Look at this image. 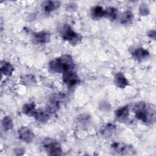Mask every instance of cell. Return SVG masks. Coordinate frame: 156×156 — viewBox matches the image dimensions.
<instances>
[{
    "label": "cell",
    "instance_id": "cell-1",
    "mask_svg": "<svg viewBox=\"0 0 156 156\" xmlns=\"http://www.w3.org/2000/svg\"><path fill=\"white\" fill-rule=\"evenodd\" d=\"M135 117L146 124H152L155 121V108L152 104L139 102L133 107Z\"/></svg>",
    "mask_w": 156,
    "mask_h": 156
},
{
    "label": "cell",
    "instance_id": "cell-2",
    "mask_svg": "<svg viewBox=\"0 0 156 156\" xmlns=\"http://www.w3.org/2000/svg\"><path fill=\"white\" fill-rule=\"evenodd\" d=\"M75 63L71 55L64 54L51 60L49 63L50 71L54 73H65L74 71Z\"/></svg>",
    "mask_w": 156,
    "mask_h": 156
},
{
    "label": "cell",
    "instance_id": "cell-3",
    "mask_svg": "<svg viewBox=\"0 0 156 156\" xmlns=\"http://www.w3.org/2000/svg\"><path fill=\"white\" fill-rule=\"evenodd\" d=\"M60 35L64 40L68 41L73 46L79 45L82 41V35L74 31L68 24H65L62 27Z\"/></svg>",
    "mask_w": 156,
    "mask_h": 156
},
{
    "label": "cell",
    "instance_id": "cell-4",
    "mask_svg": "<svg viewBox=\"0 0 156 156\" xmlns=\"http://www.w3.org/2000/svg\"><path fill=\"white\" fill-rule=\"evenodd\" d=\"M42 146L48 155H60L62 154V149L60 143L54 139L46 138L42 143Z\"/></svg>",
    "mask_w": 156,
    "mask_h": 156
},
{
    "label": "cell",
    "instance_id": "cell-5",
    "mask_svg": "<svg viewBox=\"0 0 156 156\" xmlns=\"http://www.w3.org/2000/svg\"><path fill=\"white\" fill-rule=\"evenodd\" d=\"M63 82L69 87H74L80 82V79L78 74L74 71H68L62 75Z\"/></svg>",
    "mask_w": 156,
    "mask_h": 156
},
{
    "label": "cell",
    "instance_id": "cell-6",
    "mask_svg": "<svg viewBox=\"0 0 156 156\" xmlns=\"http://www.w3.org/2000/svg\"><path fill=\"white\" fill-rule=\"evenodd\" d=\"M18 135L19 138L26 143H30L35 138V133L33 131L26 126H23L18 130Z\"/></svg>",
    "mask_w": 156,
    "mask_h": 156
},
{
    "label": "cell",
    "instance_id": "cell-7",
    "mask_svg": "<svg viewBox=\"0 0 156 156\" xmlns=\"http://www.w3.org/2000/svg\"><path fill=\"white\" fill-rule=\"evenodd\" d=\"M112 149L121 155H132L134 154L135 151L133 147L131 145L120 144L118 143H115L112 145Z\"/></svg>",
    "mask_w": 156,
    "mask_h": 156
},
{
    "label": "cell",
    "instance_id": "cell-8",
    "mask_svg": "<svg viewBox=\"0 0 156 156\" xmlns=\"http://www.w3.org/2000/svg\"><path fill=\"white\" fill-rule=\"evenodd\" d=\"M132 55L136 60L140 62L147 60L150 57L149 52L143 48H138L135 49L132 52Z\"/></svg>",
    "mask_w": 156,
    "mask_h": 156
},
{
    "label": "cell",
    "instance_id": "cell-9",
    "mask_svg": "<svg viewBox=\"0 0 156 156\" xmlns=\"http://www.w3.org/2000/svg\"><path fill=\"white\" fill-rule=\"evenodd\" d=\"M50 34L45 30L37 32L33 35V40L37 44H46L50 41Z\"/></svg>",
    "mask_w": 156,
    "mask_h": 156
},
{
    "label": "cell",
    "instance_id": "cell-10",
    "mask_svg": "<svg viewBox=\"0 0 156 156\" xmlns=\"http://www.w3.org/2000/svg\"><path fill=\"white\" fill-rule=\"evenodd\" d=\"M114 82L116 87L124 89L129 85V81L122 73H118L114 77Z\"/></svg>",
    "mask_w": 156,
    "mask_h": 156
},
{
    "label": "cell",
    "instance_id": "cell-11",
    "mask_svg": "<svg viewBox=\"0 0 156 156\" xmlns=\"http://www.w3.org/2000/svg\"><path fill=\"white\" fill-rule=\"evenodd\" d=\"M42 9L47 13H51L60 6V2L58 1H45L42 3Z\"/></svg>",
    "mask_w": 156,
    "mask_h": 156
},
{
    "label": "cell",
    "instance_id": "cell-12",
    "mask_svg": "<svg viewBox=\"0 0 156 156\" xmlns=\"http://www.w3.org/2000/svg\"><path fill=\"white\" fill-rule=\"evenodd\" d=\"M115 117L116 119L120 121H125L129 115V108L128 105H125L121 107H119L115 111Z\"/></svg>",
    "mask_w": 156,
    "mask_h": 156
},
{
    "label": "cell",
    "instance_id": "cell-13",
    "mask_svg": "<svg viewBox=\"0 0 156 156\" xmlns=\"http://www.w3.org/2000/svg\"><path fill=\"white\" fill-rule=\"evenodd\" d=\"M50 113L46 110H36L33 117L40 122H46L49 119Z\"/></svg>",
    "mask_w": 156,
    "mask_h": 156
},
{
    "label": "cell",
    "instance_id": "cell-14",
    "mask_svg": "<svg viewBox=\"0 0 156 156\" xmlns=\"http://www.w3.org/2000/svg\"><path fill=\"white\" fill-rule=\"evenodd\" d=\"M15 68L13 65L9 62L2 61L1 63V73L5 76H10L12 75Z\"/></svg>",
    "mask_w": 156,
    "mask_h": 156
},
{
    "label": "cell",
    "instance_id": "cell-15",
    "mask_svg": "<svg viewBox=\"0 0 156 156\" xmlns=\"http://www.w3.org/2000/svg\"><path fill=\"white\" fill-rule=\"evenodd\" d=\"M133 20V15L131 11L126 10L123 12L120 16V23L124 25H128L132 23Z\"/></svg>",
    "mask_w": 156,
    "mask_h": 156
},
{
    "label": "cell",
    "instance_id": "cell-16",
    "mask_svg": "<svg viewBox=\"0 0 156 156\" xmlns=\"http://www.w3.org/2000/svg\"><path fill=\"white\" fill-rule=\"evenodd\" d=\"M104 9L100 5L94 6L91 10V15L93 19L98 20L104 17Z\"/></svg>",
    "mask_w": 156,
    "mask_h": 156
},
{
    "label": "cell",
    "instance_id": "cell-17",
    "mask_svg": "<svg viewBox=\"0 0 156 156\" xmlns=\"http://www.w3.org/2000/svg\"><path fill=\"white\" fill-rule=\"evenodd\" d=\"M117 16L118 10L113 7H108L104 10V17L110 21H114Z\"/></svg>",
    "mask_w": 156,
    "mask_h": 156
},
{
    "label": "cell",
    "instance_id": "cell-18",
    "mask_svg": "<svg viewBox=\"0 0 156 156\" xmlns=\"http://www.w3.org/2000/svg\"><path fill=\"white\" fill-rule=\"evenodd\" d=\"M36 110L35 105L34 102H29L25 104L22 107V111L23 113L29 116H33Z\"/></svg>",
    "mask_w": 156,
    "mask_h": 156
},
{
    "label": "cell",
    "instance_id": "cell-19",
    "mask_svg": "<svg viewBox=\"0 0 156 156\" xmlns=\"http://www.w3.org/2000/svg\"><path fill=\"white\" fill-rule=\"evenodd\" d=\"M116 129V126L114 124L112 123H108L104 126L103 127H102L101 132L102 135L105 136H110L113 134V133H115Z\"/></svg>",
    "mask_w": 156,
    "mask_h": 156
},
{
    "label": "cell",
    "instance_id": "cell-20",
    "mask_svg": "<svg viewBox=\"0 0 156 156\" xmlns=\"http://www.w3.org/2000/svg\"><path fill=\"white\" fill-rule=\"evenodd\" d=\"M60 108V102L58 100L56 99H51L49 102L47 107L46 110L50 113H56Z\"/></svg>",
    "mask_w": 156,
    "mask_h": 156
},
{
    "label": "cell",
    "instance_id": "cell-21",
    "mask_svg": "<svg viewBox=\"0 0 156 156\" xmlns=\"http://www.w3.org/2000/svg\"><path fill=\"white\" fill-rule=\"evenodd\" d=\"M2 127L5 131L10 130L13 127V121L12 119L9 116H5L2 119Z\"/></svg>",
    "mask_w": 156,
    "mask_h": 156
},
{
    "label": "cell",
    "instance_id": "cell-22",
    "mask_svg": "<svg viewBox=\"0 0 156 156\" xmlns=\"http://www.w3.org/2000/svg\"><path fill=\"white\" fill-rule=\"evenodd\" d=\"M139 13L141 16H147L149 14V9L146 4L142 3L140 5Z\"/></svg>",
    "mask_w": 156,
    "mask_h": 156
},
{
    "label": "cell",
    "instance_id": "cell-23",
    "mask_svg": "<svg viewBox=\"0 0 156 156\" xmlns=\"http://www.w3.org/2000/svg\"><path fill=\"white\" fill-rule=\"evenodd\" d=\"M99 108L102 111L108 112L110 109V105L107 102H102L99 105Z\"/></svg>",
    "mask_w": 156,
    "mask_h": 156
},
{
    "label": "cell",
    "instance_id": "cell-24",
    "mask_svg": "<svg viewBox=\"0 0 156 156\" xmlns=\"http://www.w3.org/2000/svg\"><path fill=\"white\" fill-rule=\"evenodd\" d=\"M147 36L149 38H151L152 39H154V40L155 39V30H149L147 32Z\"/></svg>",
    "mask_w": 156,
    "mask_h": 156
},
{
    "label": "cell",
    "instance_id": "cell-25",
    "mask_svg": "<svg viewBox=\"0 0 156 156\" xmlns=\"http://www.w3.org/2000/svg\"><path fill=\"white\" fill-rule=\"evenodd\" d=\"M77 6L76 4L74 3H71V4H69L66 5V10H75L76 9Z\"/></svg>",
    "mask_w": 156,
    "mask_h": 156
},
{
    "label": "cell",
    "instance_id": "cell-26",
    "mask_svg": "<svg viewBox=\"0 0 156 156\" xmlns=\"http://www.w3.org/2000/svg\"><path fill=\"white\" fill-rule=\"evenodd\" d=\"M15 151H14V152H15V154L17 155H23L22 153H21V152H24V149H21V148L16 149H15Z\"/></svg>",
    "mask_w": 156,
    "mask_h": 156
}]
</instances>
